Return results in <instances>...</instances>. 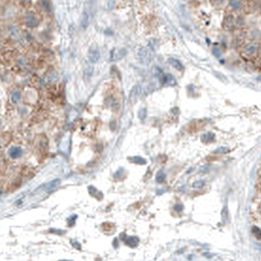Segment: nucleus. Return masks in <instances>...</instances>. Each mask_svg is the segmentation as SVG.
<instances>
[{
	"label": "nucleus",
	"mask_w": 261,
	"mask_h": 261,
	"mask_svg": "<svg viewBox=\"0 0 261 261\" xmlns=\"http://www.w3.org/2000/svg\"><path fill=\"white\" fill-rule=\"evenodd\" d=\"M260 43L258 41H251L250 43H247L246 47L243 48V55L246 57H252L259 53V49H260Z\"/></svg>",
	"instance_id": "f257e3e1"
},
{
	"label": "nucleus",
	"mask_w": 261,
	"mask_h": 261,
	"mask_svg": "<svg viewBox=\"0 0 261 261\" xmlns=\"http://www.w3.org/2000/svg\"><path fill=\"white\" fill-rule=\"evenodd\" d=\"M138 59H140V63L147 65L152 60V52L146 47H142L138 51Z\"/></svg>",
	"instance_id": "f03ea898"
},
{
	"label": "nucleus",
	"mask_w": 261,
	"mask_h": 261,
	"mask_svg": "<svg viewBox=\"0 0 261 261\" xmlns=\"http://www.w3.org/2000/svg\"><path fill=\"white\" fill-rule=\"evenodd\" d=\"M126 54H127V51L125 48H114L110 53V61L116 62L118 60H121L122 58L126 56Z\"/></svg>",
	"instance_id": "7ed1b4c3"
},
{
	"label": "nucleus",
	"mask_w": 261,
	"mask_h": 261,
	"mask_svg": "<svg viewBox=\"0 0 261 261\" xmlns=\"http://www.w3.org/2000/svg\"><path fill=\"white\" fill-rule=\"evenodd\" d=\"M229 6L232 10L236 12H240L243 9V2L242 0H229Z\"/></svg>",
	"instance_id": "20e7f679"
},
{
	"label": "nucleus",
	"mask_w": 261,
	"mask_h": 261,
	"mask_svg": "<svg viewBox=\"0 0 261 261\" xmlns=\"http://www.w3.org/2000/svg\"><path fill=\"white\" fill-rule=\"evenodd\" d=\"M8 154H9V156L12 159H17V158H20L22 156L23 151H22V148L18 147V146H13V147H11L9 149Z\"/></svg>",
	"instance_id": "39448f33"
},
{
	"label": "nucleus",
	"mask_w": 261,
	"mask_h": 261,
	"mask_svg": "<svg viewBox=\"0 0 261 261\" xmlns=\"http://www.w3.org/2000/svg\"><path fill=\"white\" fill-rule=\"evenodd\" d=\"M100 58V53L97 48H90L89 52V59L92 63H96L98 62Z\"/></svg>",
	"instance_id": "423d86ee"
},
{
	"label": "nucleus",
	"mask_w": 261,
	"mask_h": 261,
	"mask_svg": "<svg viewBox=\"0 0 261 261\" xmlns=\"http://www.w3.org/2000/svg\"><path fill=\"white\" fill-rule=\"evenodd\" d=\"M59 185H60V180L56 179L52 182H50V183H48L45 185V191L47 192H52L59 187Z\"/></svg>",
	"instance_id": "0eeeda50"
},
{
	"label": "nucleus",
	"mask_w": 261,
	"mask_h": 261,
	"mask_svg": "<svg viewBox=\"0 0 261 261\" xmlns=\"http://www.w3.org/2000/svg\"><path fill=\"white\" fill-rule=\"evenodd\" d=\"M168 63L171 65L174 69H176L177 71H183L184 70V65L182 64L181 61L177 60L175 58H169L168 59Z\"/></svg>",
	"instance_id": "6e6552de"
},
{
	"label": "nucleus",
	"mask_w": 261,
	"mask_h": 261,
	"mask_svg": "<svg viewBox=\"0 0 261 261\" xmlns=\"http://www.w3.org/2000/svg\"><path fill=\"white\" fill-rule=\"evenodd\" d=\"M26 24H27V26L30 27H35L38 26V20L35 18L34 16L29 15V16H27V18H26Z\"/></svg>",
	"instance_id": "1a4fd4ad"
},
{
	"label": "nucleus",
	"mask_w": 261,
	"mask_h": 261,
	"mask_svg": "<svg viewBox=\"0 0 261 261\" xmlns=\"http://www.w3.org/2000/svg\"><path fill=\"white\" fill-rule=\"evenodd\" d=\"M140 88L138 85L134 86V88L132 89V92H130V100L132 102L134 100H134L137 99V97L140 96Z\"/></svg>",
	"instance_id": "9d476101"
},
{
	"label": "nucleus",
	"mask_w": 261,
	"mask_h": 261,
	"mask_svg": "<svg viewBox=\"0 0 261 261\" xmlns=\"http://www.w3.org/2000/svg\"><path fill=\"white\" fill-rule=\"evenodd\" d=\"M214 140H215V134L212 133H206L201 137V140L205 142V143H210Z\"/></svg>",
	"instance_id": "9b49d317"
},
{
	"label": "nucleus",
	"mask_w": 261,
	"mask_h": 261,
	"mask_svg": "<svg viewBox=\"0 0 261 261\" xmlns=\"http://www.w3.org/2000/svg\"><path fill=\"white\" fill-rule=\"evenodd\" d=\"M81 26H82V27L84 30L86 29L88 26H89V14H88V12H86V11H85L84 13H82V15Z\"/></svg>",
	"instance_id": "f8f14e48"
},
{
	"label": "nucleus",
	"mask_w": 261,
	"mask_h": 261,
	"mask_svg": "<svg viewBox=\"0 0 261 261\" xmlns=\"http://www.w3.org/2000/svg\"><path fill=\"white\" fill-rule=\"evenodd\" d=\"M21 97H22L21 92H18V90H15V92H13V93H12V95H11V100H12L13 103L17 104V103H19V102H20V100H21Z\"/></svg>",
	"instance_id": "ddd939ff"
},
{
	"label": "nucleus",
	"mask_w": 261,
	"mask_h": 261,
	"mask_svg": "<svg viewBox=\"0 0 261 261\" xmlns=\"http://www.w3.org/2000/svg\"><path fill=\"white\" fill-rule=\"evenodd\" d=\"M125 243H127L128 246H137V243H138V239L137 238H134V237H130V238H128L127 240H125Z\"/></svg>",
	"instance_id": "4468645a"
},
{
	"label": "nucleus",
	"mask_w": 261,
	"mask_h": 261,
	"mask_svg": "<svg viewBox=\"0 0 261 261\" xmlns=\"http://www.w3.org/2000/svg\"><path fill=\"white\" fill-rule=\"evenodd\" d=\"M93 75V68L92 67H86L85 70V79H90Z\"/></svg>",
	"instance_id": "2eb2a0df"
},
{
	"label": "nucleus",
	"mask_w": 261,
	"mask_h": 261,
	"mask_svg": "<svg viewBox=\"0 0 261 261\" xmlns=\"http://www.w3.org/2000/svg\"><path fill=\"white\" fill-rule=\"evenodd\" d=\"M165 181V173L163 171H160L156 176V182L159 184H162Z\"/></svg>",
	"instance_id": "dca6fc26"
},
{
	"label": "nucleus",
	"mask_w": 261,
	"mask_h": 261,
	"mask_svg": "<svg viewBox=\"0 0 261 261\" xmlns=\"http://www.w3.org/2000/svg\"><path fill=\"white\" fill-rule=\"evenodd\" d=\"M252 234L255 236V238L261 240V230L257 227H252Z\"/></svg>",
	"instance_id": "f3484780"
},
{
	"label": "nucleus",
	"mask_w": 261,
	"mask_h": 261,
	"mask_svg": "<svg viewBox=\"0 0 261 261\" xmlns=\"http://www.w3.org/2000/svg\"><path fill=\"white\" fill-rule=\"evenodd\" d=\"M133 162L134 163H137V164H145L146 161L143 159V158L141 157H138V156H136L133 158Z\"/></svg>",
	"instance_id": "a211bd4d"
},
{
	"label": "nucleus",
	"mask_w": 261,
	"mask_h": 261,
	"mask_svg": "<svg viewBox=\"0 0 261 261\" xmlns=\"http://www.w3.org/2000/svg\"><path fill=\"white\" fill-rule=\"evenodd\" d=\"M212 53L215 57H220L221 55H222V52H221L220 48H218V47H214V48L212 49Z\"/></svg>",
	"instance_id": "6ab92c4d"
},
{
	"label": "nucleus",
	"mask_w": 261,
	"mask_h": 261,
	"mask_svg": "<svg viewBox=\"0 0 261 261\" xmlns=\"http://www.w3.org/2000/svg\"><path fill=\"white\" fill-rule=\"evenodd\" d=\"M193 188H201L204 185V181H196L193 183Z\"/></svg>",
	"instance_id": "aec40b11"
},
{
	"label": "nucleus",
	"mask_w": 261,
	"mask_h": 261,
	"mask_svg": "<svg viewBox=\"0 0 261 261\" xmlns=\"http://www.w3.org/2000/svg\"><path fill=\"white\" fill-rule=\"evenodd\" d=\"M222 219L226 222L228 220V209L227 207H224V209L222 210Z\"/></svg>",
	"instance_id": "412c9836"
},
{
	"label": "nucleus",
	"mask_w": 261,
	"mask_h": 261,
	"mask_svg": "<svg viewBox=\"0 0 261 261\" xmlns=\"http://www.w3.org/2000/svg\"><path fill=\"white\" fill-rule=\"evenodd\" d=\"M216 153H227L229 152V148L228 147H219L215 150Z\"/></svg>",
	"instance_id": "4be33fe9"
},
{
	"label": "nucleus",
	"mask_w": 261,
	"mask_h": 261,
	"mask_svg": "<svg viewBox=\"0 0 261 261\" xmlns=\"http://www.w3.org/2000/svg\"><path fill=\"white\" fill-rule=\"evenodd\" d=\"M138 117L140 118V119H144V118L146 117V109L143 108L141 109L140 112H138Z\"/></svg>",
	"instance_id": "5701e85b"
},
{
	"label": "nucleus",
	"mask_w": 261,
	"mask_h": 261,
	"mask_svg": "<svg viewBox=\"0 0 261 261\" xmlns=\"http://www.w3.org/2000/svg\"><path fill=\"white\" fill-rule=\"evenodd\" d=\"M41 4H42L43 8H44V9H45L46 11L50 12V7H49V4L47 3V2L45 1V0H42V1H41Z\"/></svg>",
	"instance_id": "b1692460"
},
{
	"label": "nucleus",
	"mask_w": 261,
	"mask_h": 261,
	"mask_svg": "<svg viewBox=\"0 0 261 261\" xmlns=\"http://www.w3.org/2000/svg\"><path fill=\"white\" fill-rule=\"evenodd\" d=\"M174 208H175V210H177V211H181L182 209H183V207H182V205H180V204H177Z\"/></svg>",
	"instance_id": "393cba45"
},
{
	"label": "nucleus",
	"mask_w": 261,
	"mask_h": 261,
	"mask_svg": "<svg viewBox=\"0 0 261 261\" xmlns=\"http://www.w3.org/2000/svg\"><path fill=\"white\" fill-rule=\"evenodd\" d=\"M259 56L261 58V46H260V49H259Z\"/></svg>",
	"instance_id": "a878e982"
},
{
	"label": "nucleus",
	"mask_w": 261,
	"mask_h": 261,
	"mask_svg": "<svg viewBox=\"0 0 261 261\" xmlns=\"http://www.w3.org/2000/svg\"><path fill=\"white\" fill-rule=\"evenodd\" d=\"M260 9H261V4H260Z\"/></svg>",
	"instance_id": "bb28decb"
}]
</instances>
